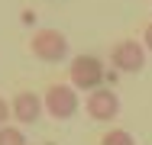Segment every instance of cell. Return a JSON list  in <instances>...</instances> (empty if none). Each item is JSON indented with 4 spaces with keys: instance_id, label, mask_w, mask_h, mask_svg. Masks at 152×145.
I'll list each match as a JSON object with an SVG mask.
<instances>
[{
    "instance_id": "cell-1",
    "label": "cell",
    "mask_w": 152,
    "mask_h": 145,
    "mask_svg": "<svg viewBox=\"0 0 152 145\" xmlns=\"http://www.w3.org/2000/svg\"><path fill=\"white\" fill-rule=\"evenodd\" d=\"M104 78H107V68L100 65V58L97 55H78L71 58V65H68V81L75 90H97V87H104Z\"/></svg>"
},
{
    "instance_id": "cell-2",
    "label": "cell",
    "mask_w": 152,
    "mask_h": 145,
    "mask_svg": "<svg viewBox=\"0 0 152 145\" xmlns=\"http://www.w3.org/2000/svg\"><path fill=\"white\" fill-rule=\"evenodd\" d=\"M29 52L39 61H45V65H58V61L68 58L71 45H68L65 32H58V29H39V32H32V39H29Z\"/></svg>"
},
{
    "instance_id": "cell-3",
    "label": "cell",
    "mask_w": 152,
    "mask_h": 145,
    "mask_svg": "<svg viewBox=\"0 0 152 145\" xmlns=\"http://www.w3.org/2000/svg\"><path fill=\"white\" fill-rule=\"evenodd\" d=\"M42 103H45V113L52 116V119H71V116L78 113V107H81L78 90L71 84H52L45 90Z\"/></svg>"
},
{
    "instance_id": "cell-4",
    "label": "cell",
    "mask_w": 152,
    "mask_h": 145,
    "mask_svg": "<svg viewBox=\"0 0 152 145\" xmlns=\"http://www.w3.org/2000/svg\"><path fill=\"white\" fill-rule=\"evenodd\" d=\"M110 65L120 71V74H139L146 68V45L136 42V39H123L113 45L110 52Z\"/></svg>"
},
{
    "instance_id": "cell-5",
    "label": "cell",
    "mask_w": 152,
    "mask_h": 145,
    "mask_svg": "<svg viewBox=\"0 0 152 145\" xmlns=\"http://www.w3.org/2000/svg\"><path fill=\"white\" fill-rule=\"evenodd\" d=\"M84 110H88V116L97 119V123H110V119L120 116V97H117V90H110V87H97V90L88 94Z\"/></svg>"
},
{
    "instance_id": "cell-6",
    "label": "cell",
    "mask_w": 152,
    "mask_h": 145,
    "mask_svg": "<svg viewBox=\"0 0 152 145\" xmlns=\"http://www.w3.org/2000/svg\"><path fill=\"white\" fill-rule=\"evenodd\" d=\"M10 110H13V116H16L23 126H32V123H39V116L45 113V103H42L39 94H32V90H20V94L10 100Z\"/></svg>"
},
{
    "instance_id": "cell-7",
    "label": "cell",
    "mask_w": 152,
    "mask_h": 145,
    "mask_svg": "<svg viewBox=\"0 0 152 145\" xmlns=\"http://www.w3.org/2000/svg\"><path fill=\"white\" fill-rule=\"evenodd\" d=\"M100 145H136V139L126 129H110V132L100 136Z\"/></svg>"
},
{
    "instance_id": "cell-8",
    "label": "cell",
    "mask_w": 152,
    "mask_h": 145,
    "mask_svg": "<svg viewBox=\"0 0 152 145\" xmlns=\"http://www.w3.org/2000/svg\"><path fill=\"white\" fill-rule=\"evenodd\" d=\"M0 145H26L23 129H16V126H0Z\"/></svg>"
},
{
    "instance_id": "cell-9",
    "label": "cell",
    "mask_w": 152,
    "mask_h": 145,
    "mask_svg": "<svg viewBox=\"0 0 152 145\" xmlns=\"http://www.w3.org/2000/svg\"><path fill=\"white\" fill-rule=\"evenodd\" d=\"M7 116H13V110H10V103L0 97V126H7Z\"/></svg>"
},
{
    "instance_id": "cell-10",
    "label": "cell",
    "mask_w": 152,
    "mask_h": 145,
    "mask_svg": "<svg viewBox=\"0 0 152 145\" xmlns=\"http://www.w3.org/2000/svg\"><path fill=\"white\" fill-rule=\"evenodd\" d=\"M142 45H146V52H152V23L146 26V32H142Z\"/></svg>"
}]
</instances>
